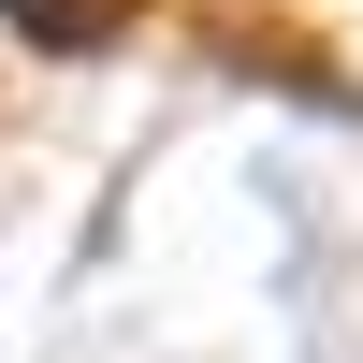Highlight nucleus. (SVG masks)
Masks as SVG:
<instances>
[{
  "instance_id": "nucleus-1",
  "label": "nucleus",
  "mask_w": 363,
  "mask_h": 363,
  "mask_svg": "<svg viewBox=\"0 0 363 363\" xmlns=\"http://www.w3.org/2000/svg\"><path fill=\"white\" fill-rule=\"evenodd\" d=\"M15 15H29V29H58V44H102L131 0H15Z\"/></svg>"
}]
</instances>
